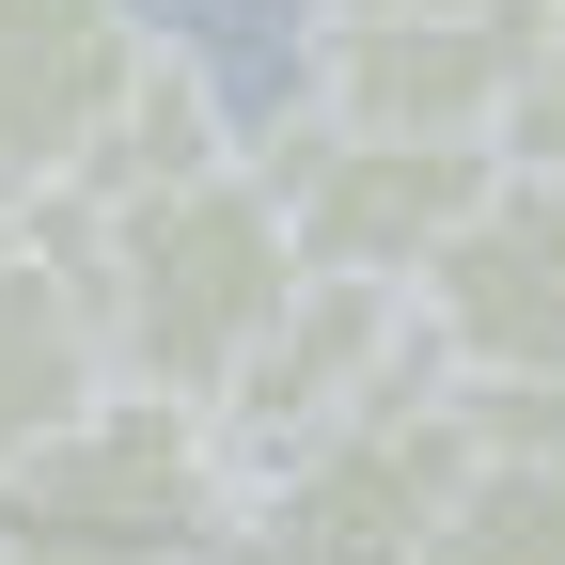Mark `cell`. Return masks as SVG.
<instances>
[{
    "label": "cell",
    "mask_w": 565,
    "mask_h": 565,
    "mask_svg": "<svg viewBox=\"0 0 565 565\" xmlns=\"http://www.w3.org/2000/svg\"><path fill=\"white\" fill-rule=\"evenodd\" d=\"M408 17H503V0H408Z\"/></svg>",
    "instance_id": "14"
},
{
    "label": "cell",
    "mask_w": 565,
    "mask_h": 565,
    "mask_svg": "<svg viewBox=\"0 0 565 565\" xmlns=\"http://www.w3.org/2000/svg\"><path fill=\"white\" fill-rule=\"evenodd\" d=\"M141 63H158L141 0H0V204L79 221V173L141 95Z\"/></svg>",
    "instance_id": "6"
},
{
    "label": "cell",
    "mask_w": 565,
    "mask_h": 565,
    "mask_svg": "<svg viewBox=\"0 0 565 565\" xmlns=\"http://www.w3.org/2000/svg\"><path fill=\"white\" fill-rule=\"evenodd\" d=\"M503 158H565V0H519V110Z\"/></svg>",
    "instance_id": "12"
},
{
    "label": "cell",
    "mask_w": 565,
    "mask_h": 565,
    "mask_svg": "<svg viewBox=\"0 0 565 565\" xmlns=\"http://www.w3.org/2000/svg\"><path fill=\"white\" fill-rule=\"evenodd\" d=\"M95 315H110V377L141 393H189V408H221L252 377V345L299 315V221H282V189L252 158L221 173H189V189H141V204H95Z\"/></svg>",
    "instance_id": "1"
},
{
    "label": "cell",
    "mask_w": 565,
    "mask_h": 565,
    "mask_svg": "<svg viewBox=\"0 0 565 565\" xmlns=\"http://www.w3.org/2000/svg\"><path fill=\"white\" fill-rule=\"evenodd\" d=\"M456 408H471V440H550L565 456V377H456Z\"/></svg>",
    "instance_id": "13"
},
{
    "label": "cell",
    "mask_w": 565,
    "mask_h": 565,
    "mask_svg": "<svg viewBox=\"0 0 565 565\" xmlns=\"http://www.w3.org/2000/svg\"><path fill=\"white\" fill-rule=\"evenodd\" d=\"M471 456L487 440H471L456 377H408L393 408H362V424H330V440L252 471L236 565H440V519H456Z\"/></svg>",
    "instance_id": "3"
},
{
    "label": "cell",
    "mask_w": 565,
    "mask_h": 565,
    "mask_svg": "<svg viewBox=\"0 0 565 565\" xmlns=\"http://www.w3.org/2000/svg\"><path fill=\"white\" fill-rule=\"evenodd\" d=\"M110 393V315H95V236L47 204H0V471L47 456Z\"/></svg>",
    "instance_id": "9"
},
{
    "label": "cell",
    "mask_w": 565,
    "mask_h": 565,
    "mask_svg": "<svg viewBox=\"0 0 565 565\" xmlns=\"http://www.w3.org/2000/svg\"><path fill=\"white\" fill-rule=\"evenodd\" d=\"M252 173L282 189V221H299L315 267H345V282H424L440 236L487 204L503 141H408V126H345V110H315V95H282V126L252 141Z\"/></svg>",
    "instance_id": "4"
},
{
    "label": "cell",
    "mask_w": 565,
    "mask_h": 565,
    "mask_svg": "<svg viewBox=\"0 0 565 565\" xmlns=\"http://www.w3.org/2000/svg\"><path fill=\"white\" fill-rule=\"evenodd\" d=\"M440 565H565V456L550 440H487L456 519H440Z\"/></svg>",
    "instance_id": "11"
},
{
    "label": "cell",
    "mask_w": 565,
    "mask_h": 565,
    "mask_svg": "<svg viewBox=\"0 0 565 565\" xmlns=\"http://www.w3.org/2000/svg\"><path fill=\"white\" fill-rule=\"evenodd\" d=\"M440 377H565V158H503L487 204L408 282Z\"/></svg>",
    "instance_id": "5"
},
{
    "label": "cell",
    "mask_w": 565,
    "mask_h": 565,
    "mask_svg": "<svg viewBox=\"0 0 565 565\" xmlns=\"http://www.w3.org/2000/svg\"><path fill=\"white\" fill-rule=\"evenodd\" d=\"M408 377H440V362H424V315H408V282H345V267H315V282H299V315H282V330L252 345V377L221 393V424H236V456L267 471V456L330 440V424L393 408Z\"/></svg>",
    "instance_id": "8"
},
{
    "label": "cell",
    "mask_w": 565,
    "mask_h": 565,
    "mask_svg": "<svg viewBox=\"0 0 565 565\" xmlns=\"http://www.w3.org/2000/svg\"><path fill=\"white\" fill-rule=\"evenodd\" d=\"M252 456L221 408L110 377L47 456L0 471V565H236Z\"/></svg>",
    "instance_id": "2"
},
{
    "label": "cell",
    "mask_w": 565,
    "mask_h": 565,
    "mask_svg": "<svg viewBox=\"0 0 565 565\" xmlns=\"http://www.w3.org/2000/svg\"><path fill=\"white\" fill-rule=\"evenodd\" d=\"M315 110L408 141H503L519 110V0L503 17H408V0H315Z\"/></svg>",
    "instance_id": "7"
},
{
    "label": "cell",
    "mask_w": 565,
    "mask_h": 565,
    "mask_svg": "<svg viewBox=\"0 0 565 565\" xmlns=\"http://www.w3.org/2000/svg\"><path fill=\"white\" fill-rule=\"evenodd\" d=\"M221 158H252L236 141V110H221V79L158 32V63H141V95L110 110V141H95V173H79V221L95 204H141V189H189V173H221Z\"/></svg>",
    "instance_id": "10"
}]
</instances>
